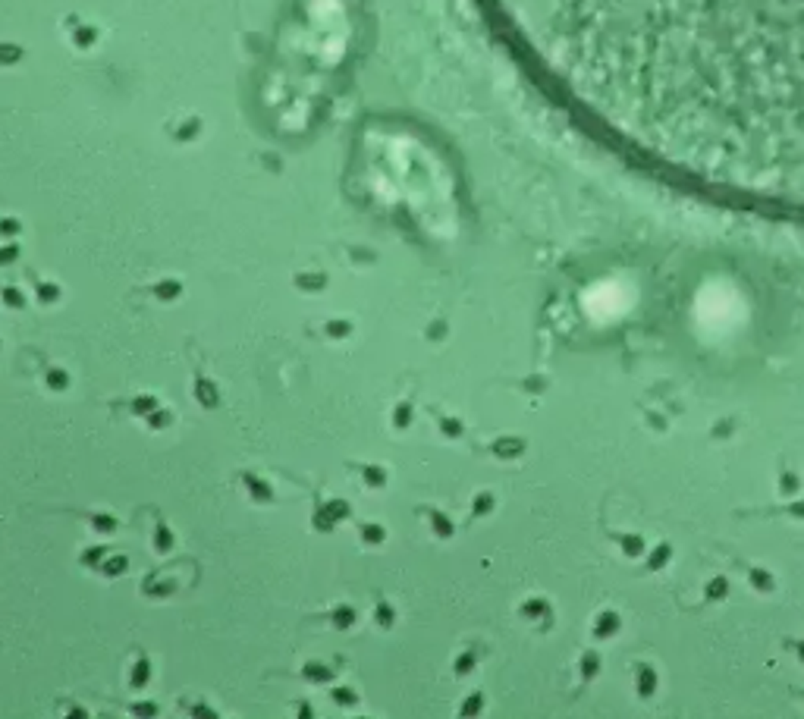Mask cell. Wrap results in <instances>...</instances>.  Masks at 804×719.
Wrapping results in <instances>:
<instances>
[{
    "label": "cell",
    "instance_id": "6da1fadb",
    "mask_svg": "<svg viewBox=\"0 0 804 719\" xmlns=\"http://www.w3.org/2000/svg\"><path fill=\"white\" fill-rule=\"evenodd\" d=\"M540 89L625 167L804 220V0H487Z\"/></svg>",
    "mask_w": 804,
    "mask_h": 719
}]
</instances>
